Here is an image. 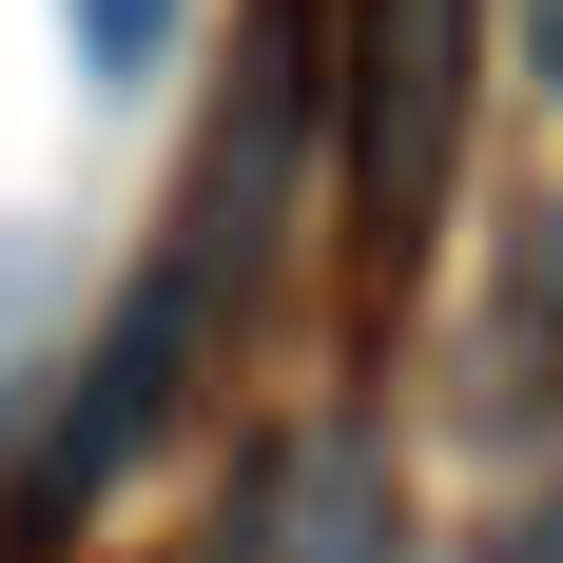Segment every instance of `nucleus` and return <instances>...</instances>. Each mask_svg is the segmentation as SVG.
I'll use <instances>...</instances> for the list:
<instances>
[{"mask_svg":"<svg viewBox=\"0 0 563 563\" xmlns=\"http://www.w3.org/2000/svg\"><path fill=\"white\" fill-rule=\"evenodd\" d=\"M466 0H350V233H369V273H408L428 253V214H448V156H466Z\"/></svg>","mask_w":563,"mask_h":563,"instance_id":"obj_1","label":"nucleus"},{"mask_svg":"<svg viewBox=\"0 0 563 563\" xmlns=\"http://www.w3.org/2000/svg\"><path fill=\"white\" fill-rule=\"evenodd\" d=\"M195 331H214V291H195V273L117 311V350H98V389H78V428H58V466H40V525H78V506L117 486V448H136V428L175 408V369H195Z\"/></svg>","mask_w":563,"mask_h":563,"instance_id":"obj_2","label":"nucleus"},{"mask_svg":"<svg viewBox=\"0 0 563 563\" xmlns=\"http://www.w3.org/2000/svg\"><path fill=\"white\" fill-rule=\"evenodd\" d=\"M291 563H389V466H369V428L311 448V544H291Z\"/></svg>","mask_w":563,"mask_h":563,"instance_id":"obj_3","label":"nucleus"},{"mask_svg":"<svg viewBox=\"0 0 563 563\" xmlns=\"http://www.w3.org/2000/svg\"><path fill=\"white\" fill-rule=\"evenodd\" d=\"M58 20H78V78H98V98H156V78H175V20H195V0H58Z\"/></svg>","mask_w":563,"mask_h":563,"instance_id":"obj_4","label":"nucleus"},{"mask_svg":"<svg viewBox=\"0 0 563 563\" xmlns=\"http://www.w3.org/2000/svg\"><path fill=\"white\" fill-rule=\"evenodd\" d=\"M40 291H58V253H40V233H0V350L40 331Z\"/></svg>","mask_w":563,"mask_h":563,"instance_id":"obj_5","label":"nucleus"},{"mask_svg":"<svg viewBox=\"0 0 563 563\" xmlns=\"http://www.w3.org/2000/svg\"><path fill=\"white\" fill-rule=\"evenodd\" d=\"M486 563H563V486H544V506H506V525H486Z\"/></svg>","mask_w":563,"mask_h":563,"instance_id":"obj_6","label":"nucleus"}]
</instances>
